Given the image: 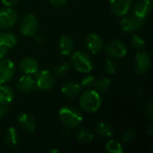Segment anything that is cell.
Masks as SVG:
<instances>
[{
	"mask_svg": "<svg viewBox=\"0 0 153 153\" xmlns=\"http://www.w3.org/2000/svg\"><path fill=\"white\" fill-rule=\"evenodd\" d=\"M58 114L62 123L69 128H73L79 126L83 120L81 111L74 107H63L60 108Z\"/></svg>",
	"mask_w": 153,
	"mask_h": 153,
	"instance_id": "obj_1",
	"label": "cell"
},
{
	"mask_svg": "<svg viewBox=\"0 0 153 153\" xmlns=\"http://www.w3.org/2000/svg\"><path fill=\"white\" fill-rule=\"evenodd\" d=\"M80 106L82 110L89 113L98 111L101 106V98L100 93L94 90L84 91L80 98Z\"/></svg>",
	"mask_w": 153,
	"mask_h": 153,
	"instance_id": "obj_2",
	"label": "cell"
},
{
	"mask_svg": "<svg viewBox=\"0 0 153 153\" xmlns=\"http://www.w3.org/2000/svg\"><path fill=\"white\" fill-rule=\"evenodd\" d=\"M71 63L73 66L81 73H90L93 68V63L91 57L84 52L77 51L71 58Z\"/></svg>",
	"mask_w": 153,
	"mask_h": 153,
	"instance_id": "obj_3",
	"label": "cell"
},
{
	"mask_svg": "<svg viewBox=\"0 0 153 153\" xmlns=\"http://www.w3.org/2000/svg\"><path fill=\"white\" fill-rule=\"evenodd\" d=\"M34 80V87L39 90H50L55 84L53 74L48 70L38 71Z\"/></svg>",
	"mask_w": 153,
	"mask_h": 153,
	"instance_id": "obj_4",
	"label": "cell"
},
{
	"mask_svg": "<svg viewBox=\"0 0 153 153\" xmlns=\"http://www.w3.org/2000/svg\"><path fill=\"white\" fill-rule=\"evenodd\" d=\"M38 20L33 14H27L22 18L20 23L21 33L24 36H34L38 30Z\"/></svg>",
	"mask_w": 153,
	"mask_h": 153,
	"instance_id": "obj_5",
	"label": "cell"
},
{
	"mask_svg": "<svg viewBox=\"0 0 153 153\" xmlns=\"http://www.w3.org/2000/svg\"><path fill=\"white\" fill-rule=\"evenodd\" d=\"M106 53L114 58H121L124 57L127 53V48L120 40L113 39L108 42V44L105 47Z\"/></svg>",
	"mask_w": 153,
	"mask_h": 153,
	"instance_id": "obj_6",
	"label": "cell"
},
{
	"mask_svg": "<svg viewBox=\"0 0 153 153\" xmlns=\"http://www.w3.org/2000/svg\"><path fill=\"white\" fill-rule=\"evenodd\" d=\"M15 65L9 59L0 60V84L9 82L14 74Z\"/></svg>",
	"mask_w": 153,
	"mask_h": 153,
	"instance_id": "obj_7",
	"label": "cell"
},
{
	"mask_svg": "<svg viewBox=\"0 0 153 153\" xmlns=\"http://www.w3.org/2000/svg\"><path fill=\"white\" fill-rule=\"evenodd\" d=\"M144 19L138 17L137 15H135L134 13H133L132 15L128 16V17H125L121 20V28L124 31L128 32V31H132V30H139L143 24Z\"/></svg>",
	"mask_w": 153,
	"mask_h": 153,
	"instance_id": "obj_8",
	"label": "cell"
},
{
	"mask_svg": "<svg viewBox=\"0 0 153 153\" xmlns=\"http://www.w3.org/2000/svg\"><path fill=\"white\" fill-rule=\"evenodd\" d=\"M134 70L140 74L147 73L151 67V59L149 55L145 52H139L134 57Z\"/></svg>",
	"mask_w": 153,
	"mask_h": 153,
	"instance_id": "obj_9",
	"label": "cell"
},
{
	"mask_svg": "<svg viewBox=\"0 0 153 153\" xmlns=\"http://www.w3.org/2000/svg\"><path fill=\"white\" fill-rule=\"evenodd\" d=\"M18 19L17 13L11 8L0 10V29H7L12 27Z\"/></svg>",
	"mask_w": 153,
	"mask_h": 153,
	"instance_id": "obj_10",
	"label": "cell"
},
{
	"mask_svg": "<svg viewBox=\"0 0 153 153\" xmlns=\"http://www.w3.org/2000/svg\"><path fill=\"white\" fill-rule=\"evenodd\" d=\"M133 0H109V4L112 12L117 16L126 15L131 6Z\"/></svg>",
	"mask_w": 153,
	"mask_h": 153,
	"instance_id": "obj_11",
	"label": "cell"
},
{
	"mask_svg": "<svg viewBox=\"0 0 153 153\" xmlns=\"http://www.w3.org/2000/svg\"><path fill=\"white\" fill-rule=\"evenodd\" d=\"M86 45L88 49L92 54H98L103 48V40L100 35L96 33H91L86 39Z\"/></svg>",
	"mask_w": 153,
	"mask_h": 153,
	"instance_id": "obj_12",
	"label": "cell"
},
{
	"mask_svg": "<svg viewBox=\"0 0 153 153\" xmlns=\"http://www.w3.org/2000/svg\"><path fill=\"white\" fill-rule=\"evenodd\" d=\"M19 67L26 74H35L39 71V64L33 57H24L20 61Z\"/></svg>",
	"mask_w": 153,
	"mask_h": 153,
	"instance_id": "obj_13",
	"label": "cell"
},
{
	"mask_svg": "<svg viewBox=\"0 0 153 153\" xmlns=\"http://www.w3.org/2000/svg\"><path fill=\"white\" fill-rule=\"evenodd\" d=\"M17 121L20 126L29 133H33L36 129L35 118L28 113L20 114L17 117Z\"/></svg>",
	"mask_w": 153,
	"mask_h": 153,
	"instance_id": "obj_14",
	"label": "cell"
},
{
	"mask_svg": "<svg viewBox=\"0 0 153 153\" xmlns=\"http://www.w3.org/2000/svg\"><path fill=\"white\" fill-rule=\"evenodd\" d=\"M152 8V0H138L135 6L134 13L140 18L144 19L147 17Z\"/></svg>",
	"mask_w": 153,
	"mask_h": 153,
	"instance_id": "obj_15",
	"label": "cell"
},
{
	"mask_svg": "<svg viewBox=\"0 0 153 153\" xmlns=\"http://www.w3.org/2000/svg\"><path fill=\"white\" fill-rule=\"evenodd\" d=\"M81 90H82V87L80 84L76 82H68L63 85L61 89V92L65 97L68 99H73L80 94Z\"/></svg>",
	"mask_w": 153,
	"mask_h": 153,
	"instance_id": "obj_16",
	"label": "cell"
},
{
	"mask_svg": "<svg viewBox=\"0 0 153 153\" xmlns=\"http://www.w3.org/2000/svg\"><path fill=\"white\" fill-rule=\"evenodd\" d=\"M34 88V79L30 75L22 76L17 82V89L22 93L30 92Z\"/></svg>",
	"mask_w": 153,
	"mask_h": 153,
	"instance_id": "obj_17",
	"label": "cell"
},
{
	"mask_svg": "<svg viewBox=\"0 0 153 153\" xmlns=\"http://www.w3.org/2000/svg\"><path fill=\"white\" fill-rule=\"evenodd\" d=\"M74 41L68 35H63L59 40V49L63 56H68L73 51Z\"/></svg>",
	"mask_w": 153,
	"mask_h": 153,
	"instance_id": "obj_18",
	"label": "cell"
},
{
	"mask_svg": "<svg viewBox=\"0 0 153 153\" xmlns=\"http://www.w3.org/2000/svg\"><path fill=\"white\" fill-rule=\"evenodd\" d=\"M4 143L9 147H15L18 144V134L13 127H9L4 134Z\"/></svg>",
	"mask_w": 153,
	"mask_h": 153,
	"instance_id": "obj_19",
	"label": "cell"
},
{
	"mask_svg": "<svg viewBox=\"0 0 153 153\" xmlns=\"http://www.w3.org/2000/svg\"><path fill=\"white\" fill-rule=\"evenodd\" d=\"M0 41L9 48H13L16 45L17 39L13 32L5 30L0 34Z\"/></svg>",
	"mask_w": 153,
	"mask_h": 153,
	"instance_id": "obj_20",
	"label": "cell"
},
{
	"mask_svg": "<svg viewBox=\"0 0 153 153\" xmlns=\"http://www.w3.org/2000/svg\"><path fill=\"white\" fill-rule=\"evenodd\" d=\"M13 99V90L6 86L1 85L0 86V104H8Z\"/></svg>",
	"mask_w": 153,
	"mask_h": 153,
	"instance_id": "obj_21",
	"label": "cell"
},
{
	"mask_svg": "<svg viewBox=\"0 0 153 153\" xmlns=\"http://www.w3.org/2000/svg\"><path fill=\"white\" fill-rule=\"evenodd\" d=\"M96 132L102 137H111L113 135V129L111 126L105 122H100L97 124Z\"/></svg>",
	"mask_w": 153,
	"mask_h": 153,
	"instance_id": "obj_22",
	"label": "cell"
},
{
	"mask_svg": "<svg viewBox=\"0 0 153 153\" xmlns=\"http://www.w3.org/2000/svg\"><path fill=\"white\" fill-rule=\"evenodd\" d=\"M94 91H96L99 93H104L107 92L110 88V81L108 78H101L98 81H96L93 84Z\"/></svg>",
	"mask_w": 153,
	"mask_h": 153,
	"instance_id": "obj_23",
	"label": "cell"
},
{
	"mask_svg": "<svg viewBox=\"0 0 153 153\" xmlns=\"http://www.w3.org/2000/svg\"><path fill=\"white\" fill-rule=\"evenodd\" d=\"M106 151L109 153H123L124 152L121 143L115 140H110L107 143Z\"/></svg>",
	"mask_w": 153,
	"mask_h": 153,
	"instance_id": "obj_24",
	"label": "cell"
},
{
	"mask_svg": "<svg viewBox=\"0 0 153 153\" xmlns=\"http://www.w3.org/2000/svg\"><path fill=\"white\" fill-rule=\"evenodd\" d=\"M77 139L82 143H90L93 140V134L88 129H81L77 133Z\"/></svg>",
	"mask_w": 153,
	"mask_h": 153,
	"instance_id": "obj_25",
	"label": "cell"
},
{
	"mask_svg": "<svg viewBox=\"0 0 153 153\" xmlns=\"http://www.w3.org/2000/svg\"><path fill=\"white\" fill-rule=\"evenodd\" d=\"M69 68H70V66H69V64H67V63H63V64L57 65L55 69L56 76H57V77L65 76L67 74V72L69 71Z\"/></svg>",
	"mask_w": 153,
	"mask_h": 153,
	"instance_id": "obj_26",
	"label": "cell"
},
{
	"mask_svg": "<svg viewBox=\"0 0 153 153\" xmlns=\"http://www.w3.org/2000/svg\"><path fill=\"white\" fill-rule=\"evenodd\" d=\"M131 43H132L133 47L135 48H143L144 47V45H145L144 39L142 37H140L139 35H136V34H134L132 37Z\"/></svg>",
	"mask_w": 153,
	"mask_h": 153,
	"instance_id": "obj_27",
	"label": "cell"
},
{
	"mask_svg": "<svg viewBox=\"0 0 153 153\" xmlns=\"http://www.w3.org/2000/svg\"><path fill=\"white\" fill-rule=\"evenodd\" d=\"M94 82H95V77L93 75L88 74V75H85L82 79L81 86L83 87V88H90V87L93 86Z\"/></svg>",
	"mask_w": 153,
	"mask_h": 153,
	"instance_id": "obj_28",
	"label": "cell"
},
{
	"mask_svg": "<svg viewBox=\"0 0 153 153\" xmlns=\"http://www.w3.org/2000/svg\"><path fill=\"white\" fill-rule=\"evenodd\" d=\"M135 138V132L134 129H126L122 134V140L126 143H131Z\"/></svg>",
	"mask_w": 153,
	"mask_h": 153,
	"instance_id": "obj_29",
	"label": "cell"
},
{
	"mask_svg": "<svg viewBox=\"0 0 153 153\" xmlns=\"http://www.w3.org/2000/svg\"><path fill=\"white\" fill-rule=\"evenodd\" d=\"M104 68H105V71L109 74H115L117 73V65L110 59L106 60L105 65H104Z\"/></svg>",
	"mask_w": 153,
	"mask_h": 153,
	"instance_id": "obj_30",
	"label": "cell"
},
{
	"mask_svg": "<svg viewBox=\"0 0 153 153\" xmlns=\"http://www.w3.org/2000/svg\"><path fill=\"white\" fill-rule=\"evenodd\" d=\"M145 112H146V115L150 117V118H152L153 117V107L152 101H149L146 106H145Z\"/></svg>",
	"mask_w": 153,
	"mask_h": 153,
	"instance_id": "obj_31",
	"label": "cell"
},
{
	"mask_svg": "<svg viewBox=\"0 0 153 153\" xmlns=\"http://www.w3.org/2000/svg\"><path fill=\"white\" fill-rule=\"evenodd\" d=\"M7 51H8V48L0 41V59L4 57V56L7 54Z\"/></svg>",
	"mask_w": 153,
	"mask_h": 153,
	"instance_id": "obj_32",
	"label": "cell"
},
{
	"mask_svg": "<svg viewBox=\"0 0 153 153\" xmlns=\"http://www.w3.org/2000/svg\"><path fill=\"white\" fill-rule=\"evenodd\" d=\"M8 111L7 104H0V117H3L6 115Z\"/></svg>",
	"mask_w": 153,
	"mask_h": 153,
	"instance_id": "obj_33",
	"label": "cell"
},
{
	"mask_svg": "<svg viewBox=\"0 0 153 153\" xmlns=\"http://www.w3.org/2000/svg\"><path fill=\"white\" fill-rule=\"evenodd\" d=\"M67 0H49V3L55 6H62L66 3Z\"/></svg>",
	"mask_w": 153,
	"mask_h": 153,
	"instance_id": "obj_34",
	"label": "cell"
},
{
	"mask_svg": "<svg viewBox=\"0 0 153 153\" xmlns=\"http://www.w3.org/2000/svg\"><path fill=\"white\" fill-rule=\"evenodd\" d=\"M1 1H2V3H3L4 5H6V6L13 5V4H15L18 2V0H1Z\"/></svg>",
	"mask_w": 153,
	"mask_h": 153,
	"instance_id": "obj_35",
	"label": "cell"
},
{
	"mask_svg": "<svg viewBox=\"0 0 153 153\" xmlns=\"http://www.w3.org/2000/svg\"><path fill=\"white\" fill-rule=\"evenodd\" d=\"M49 152L50 153H53V152H58V150H55V149H51V150H49Z\"/></svg>",
	"mask_w": 153,
	"mask_h": 153,
	"instance_id": "obj_36",
	"label": "cell"
},
{
	"mask_svg": "<svg viewBox=\"0 0 153 153\" xmlns=\"http://www.w3.org/2000/svg\"><path fill=\"white\" fill-rule=\"evenodd\" d=\"M152 126H151L150 129H149V134H150V135L152 134Z\"/></svg>",
	"mask_w": 153,
	"mask_h": 153,
	"instance_id": "obj_37",
	"label": "cell"
}]
</instances>
